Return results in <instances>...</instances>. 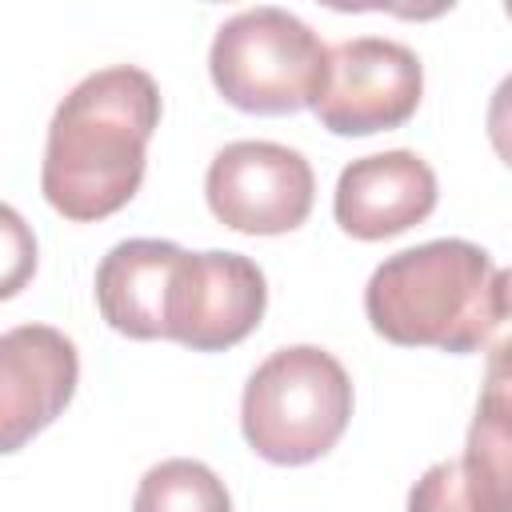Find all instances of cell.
Here are the masks:
<instances>
[{
    "mask_svg": "<svg viewBox=\"0 0 512 512\" xmlns=\"http://www.w3.org/2000/svg\"><path fill=\"white\" fill-rule=\"evenodd\" d=\"M160 124V88L136 64L88 72L52 112L40 192L76 224L120 212L144 180L148 140Z\"/></svg>",
    "mask_w": 512,
    "mask_h": 512,
    "instance_id": "1",
    "label": "cell"
},
{
    "mask_svg": "<svg viewBox=\"0 0 512 512\" xmlns=\"http://www.w3.org/2000/svg\"><path fill=\"white\" fill-rule=\"evenodd\" d=\"M376 336L400 348L476 352L508 320V272L472 240H428L376 264L364 288Z\"/></svg>",
    "mask_w": 512,
    "mask_h": 512,
    "instance_id": "2",
    "label": "cell"
},
{
    "mask_svg": "<svg viewBox=\"0 0 512 512\" xmlns=\"http://www.w3.org/2000/svg\"><path fill=\"white\" fill-rule=\"evenodd\" d=\"M352 420V380L344 364L316 344L276 348L244 384L240 428L268 464H312L344 436Z\"/></svg>",
    "mask_w": 512,
    "mask_h": 512,
    "instance_id": "3",
    "label": "cell"
},
{
    "mask_svg": "<svg viewBox=\"0 0 512 512\" xmlns=\"http://www.w3.org/2000/svg\"><path fill=\"white\" fill-rule=\"evenodd\" d=\"M328 68L324 40L288 8L256 4L228 16L208 48V76L216 92L256 116H284L312 108Z\"/></svg>",
    "mask_w": 512,
    "mask_h": 512,
    "instance_id": "4",
    "label": "cell"
},
{
    "mask_svg": "<svg viewBox=\"0 0 512 512\" xmlns=\"http://www.w3.org/2000/svg\"><path fill=\"white\" fill-rule=\"evenodd\" d=\"M424 96L420 56L388 36H356L328 48L324 84L312 100L316 120L336 136L400 128Z\"/></svg>",
    "mask_w": 512,
    "mask_h": 512,
    "instance_id": "5",
    "label": "cell"
},
{
    "mask_svg": "<svg viewBox=\"0 0 512 512\" xmlns=\"http://www.w3.org/2000/svg\"><path fill=\"white\" fill-rule=\"evenodd\" d=\"M204 196L224 228L244 236H280L308 220L316 176L288 144L232 140L212 156Z\"/></svg>",
    "mask_w": 512,
    "mask_h": 512,
    "instance_id": "6",
    "label": "cell"
},
{
    "mask_svg": "<svg viewBox=\"0 0 512 512\" xmlns=\"http://www.w3.org/2000/svg\"><path fill=\"white\" fill-rule=\"evenodd\" d=\"M268 308V284L256 260L240 252H184L168 288V328L192 352H224L256 332Z\"/></svg>",
    "mask_w": 512,
    "mask_h": 512,
    "instance_id": "7",
    "label": "cell"
},
{
    "mask_svg": "<svg viewBox=\"0 0 512 512\" xmlns=\"http://www.w3.org/2000/svg\"><path fill=\"white\" fill-rule=\"evenodd\" d=\"M500 352L504 344H496L492 380L480 396L464 456L424 468L408 492V512H512V448Z\"/></svg>",
    "mask_w": 512,
    "mask_h": 512,
    "instance_id": "8",
    "label": "cell"
},
{
    "mask_svg": "<svg viewBox=\"0 0 512 512\" xmlns=\"http://www.w3.org/2000/svg\"><path fill=\"white\" fill-rule=\"evenodd\" d=\"M76 344L52 324L0 332V456L20 452L76 396Z\"/></svg>",
    "mask_w": 512,
    "mask_h": 512,
    "instance_id": "9",
    "label": "cell"
},
{
    "mask_svg": "<svg viewBox=\"0 0 512 512\" xmlns=\"http://www.w3.org/2000/svg\"><path fill=\"white\" fill-rule=\"evenodd\" d=\"M436 172L408 148L352 160L332 192L336 224L356 240H388L428 220L436 208Z\"/></svg>",
    "mask_w": 512,
    "mask_h": 512,
    "instance_id": "10",
    "label": "cell"
},
{
    "mask_svg": "<svg viewBox=\"0 0 512 512\" xmlns=\"http://www.w3.org/2000/svg\"><path fill=\"white\" fill-rule=\"evenodd\" d=\"M184 248L172 240H120L96 268V308L120 336L164 340L168 288Z\"/></svg>",
    "mask_w": 512,
    "mask_h": 512,
    "instance_id": "11",
    "label": "cell"
},
{
    "mask_svg": "<svg viewBox=\"0 0 512 512\" xmlns=\"http://www.w3.org/2000/svg\"><path fill=\"white\" fill-rule=\"evenodd\" d=\"M132 512H232V496L208 464L172 456L140 476Z\"/></svg>",
    "mask_w": 512,
    "mask_h": 512,
    "instance_id": "12",
    "label": "cell"
},
{
    "mask_svg": "<svg viewBox=\"0 0 512 512\" xmlns=\"http://www.w3.org/2000/svg\"><path fill=\"white\" fill-rule=\"evenodd\" d=\"M36 272V236L32 224L0 200V300H12L28 288Z\"/></svg>",
    "mask_w": 512,
    "mask_h": 512,
    "instance_id": "13",
    "label": "cell"
}]
</instances>
